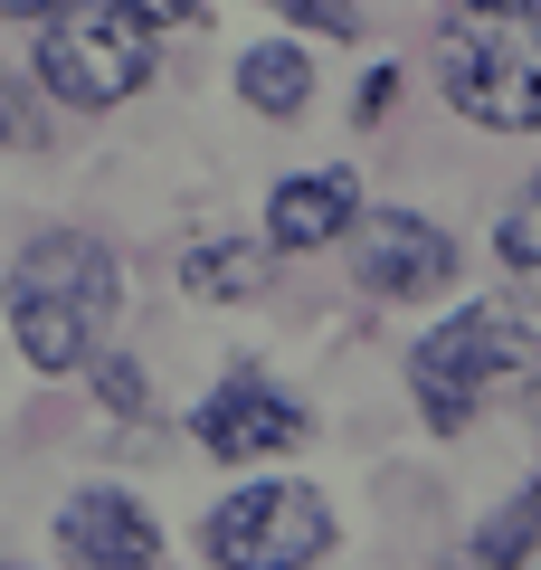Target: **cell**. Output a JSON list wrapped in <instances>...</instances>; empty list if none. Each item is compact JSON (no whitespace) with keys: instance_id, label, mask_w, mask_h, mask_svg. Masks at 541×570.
Instances as JSON below:
<instances>
[{"instance_id":"obj_12","label":"cell","mask_w":541,"mask_h":570,"mask_svg":"<svg viewBox=\"0 0 541 570\" xmlns=\"http://www.w3.org/2000/svg\"><path fill=\"white\" fill-rule=\"evenodd\" d=\"M532 551H541V485L522 494V504H503L494 523L475 532V561H532Z\"/></svg>"},{"instance_id":"obj_7","label":"cell","mask_w":541,"mask_h":570,"mask_svg":"<svg viewBox=\"0 0 541 570\" xmlns=\"http://www.w3.org/2000/svg\"><path fill=\"white\" fill-rule=\"evenodd\" d=\"M304 438V409L285 400V390H266V381H219L200 400V448L219 456V466H257V456H285Z\"/></svg>"},{"instance_id":"obj_1","label":"cell","mask_w":541,"mask_h":570,"mask_svg":"<svg viewBox=\"0 0 541 570\" xmlns=\"http://www.w3.org/2000/svg\"><path fill=\"white\" fill-rule=\"evenodd\" d=\"M437 96L484 134H541V0H446Z\"/></svg>"},{"instance_id":"obj_10","label":"cell","mask_w":541,"mask_h":570,"mask_svg":"<svg viewBox=\"0 0 541 570\" xmlns=\"http://www.w3.org/2000/svg\"><path fill=\"white\" fill-rule=\"evenodd\" d=\"M266 276H276V238H200L190 257H180V285L200 295V305H247V295H266Z\"/></svg>"},{"instance_id":"obj_16","label":"cell","mask_w":541,"mask_h":570,"mask_svg":"<svg viewBox=\"0 0 541 570\" xmlns=\"http://www.w3.org/2000/svg\"><path fill=\"white\" fill-rule=\"evenodd\" d=\"M124 10H134L142 29H190L200 20V0H124Z\"/></svg>"},{"instance_id":"obj_18","label":"cell","mask_w":541,"mask_h":570,"mask_svg":"<svg viewBox=\"0 0 541 570\" xmlns=\"http://www.w3.org/2000/svg\"><path fill=\"white\" fill-rule=\"evenodd\" d=\"M67 0H0V20H58Z\"/></svg>"},{"instance_id":"obj_17","label":"cell","mask_w":541,"mask_h":570,"mask_svg":"<svg viewBox=\"0 0 541 570\" xmlns=\"http://www.w3.org/2000/svg\"><path fill=\"white\" fill-rule=\"evenodd\" d=\"M390 96H400V67H381V77L361 86V115H390Z\"/></svg>"},{"instance_id":"obj_3","label":"cell","mask_w":541,"mask_h":570,"mask_svg":"<svg viewBox=\"0 0 541 570\" xmlns=\"http://www.w3.org/2000/svg\"><path fill=\"white\" fill-rule=\"evenodd\" d=\"M532 362V333H522V314L513 305H465V314H446L437 333L419 343V362H409V381H419V419L427 428H475L484 409L503 400V381Z\"/></svg>"},{"instance_id":"obj_6","label":"cell","mask_w":541,"mask_h":570,"mask_svg":"<svg viewBox=\"0 0 541 570\" xmlns=\"http://www.w3.org/2000/svg\"><path fill=\"white\" fill-rule=\"evenodd\" d=\"M352 276L371 295H437L456 276V247L419 209H371V219H352Z\"/></svg>"},{"instance_id":"obj_5","label":"cell","mask_w":541,"mask_h":570,"mask_svg":"<svg viewBox=\"0 0 541 570\" xmlns=\"http://www.w3.org/2000/svg\"><path fill=\"white\" fill-rule=\"evenodd\" d=\"M200 551L219 570H304L333 551V504L314 485H295V475H266V485L228 494L200 523Z\"/></svg>"},{"instance_id":"obj_13","label":"cell","mask_w":541,"mask_h":570,"mask_svg":"<svg viewBox=\"0 0 541 570\" xmlns=\"http://www.w3.org/2000/svg\"><path fill=\"white\" fill-rule=\"evenodd\" d=\"M494 247H503V266H513L522 285H541V181L522 190L513 209H503V228H494Z\"/></svg>"},{"instance_id":"obj_2","label":"cell","mask_w":541,"mask_h":570,"mask_svg":"<svg viewBox=\"0 0 541 570\" xmlns=\"http://www.w3.org/2000/svg\"><path fill=\"white\" fill-rule=\"evenodd\" d=\"M124 305V276L115 257H105L96 238H77V228H58V238H39L20 257V276H10V295H0V314H10V333H20V352L39 371H77L96 362L105 324H115Z\"/></svg>"},{"instance_id":"obj_19","label":"cell","mask_w":541,"mask_h":570,"mask_svg":"<svg viewBox=\"0 0 541 570\" xmlns=\"http://www.w3.org/2000/svg\"><path fill=\"white\" fill-rule=\"evenodd\" d=\"M532 409H541V381H532Z\"/></svg>"},{"instance_id":"obj_8","label":"cell","mask_w":541,"mask_h":570,"mask_svg":"<svg viewBox=\"0 0 541 570\" xmlns=\"http://www.w3.org/2000/svg\"><path fill=\"white\" fill-rule=\"evenodd\" d=\"M58 542H67V561H96V570H153V561H161V532H153V513H142L134 494H115V485H86V494H67V513H58Z\"/></svg>"},{"instance_id":"obj_9","label":"cell","mask_w":541,"mask_h":570,"mask_svg":"<svg viewBox=\"0 0 541 570\" xmlns=\"http://www.w3.org/2000/svg\"><path fill=\"white\" fill-rule=\"evenodd\" d=\"M352 181L342 171H304V181H276V200H266V238H276V257H304V247H333L352 238Z\"/></svg>"},{"instance_id":"obj_4","label":"cell","mask_w":541,"mask_h":570,"mask_svg":"<svg viewBox=\"0 0 541 570\" xmlns=\"http://www.w3.org/2000/svg\"><path fill=\"white\" fill-rule=\"evenodd\" d=\"M39 86L58 105H124V96H142L153 86V29L124 10V0H105V10H77L67 0L58 20L39 29Z\"/></svg>"},{"instance_id":"obj_11","label":"cell","mask_w":541,"mask_h":570,"mask_svg":"<svg viewBox=\"0 0 541 570\" xmlns=\"http://www.w3.org/2000/svg\"><path fill=\"white\" fill-rule=\"evenodd\" d=\"M238 96L257 105V115H304V96H314V67H304V48H257V58L238 67Z\"/></svg>"},{"instance_id":"obj_15","label":"cell","mask_w":541,"mask_h":570,"mask_svg":"<svg viewBox=\"0 0 541 570\" xmlns=\"http://www.w3.org/2000/svg\"><path fill=\"white\" fill-rule=\"evenodd\" d=\"M96 400L115 409V419H142V371L134 362H96Z\"/></svg>"},{"instance_id":"obj_14","label":"cell","mask_w":541,"mask_h":570,"mask_svg":"<svg viewBox=\"0 0 541 570\" xmlns=\"http://www.w3.org/2000/svg\"><path fill=\"white\" fill-rule=\"evenodd\" d=\"M266 10H285V20L323 29V39H352L361 29V0H266Z\"/></svg>"}]
</instances>
